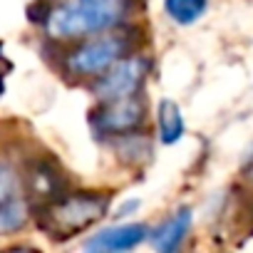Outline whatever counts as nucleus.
<instances>
[{"label": "nucleus", "instance_id": "obj_1", "mask_svg": "<svg viewBox=\"0 0 253 253\" xmlns=\"http://www.w3.org/2000/svg\"><path fill=\"white\" fill-rule=\"evenodd\" d=\"M126 10V0H65L45 15V30L55 40L99 35L117 28Z\"/></svg>", "mask_w": 253, "mask_h": 253}, {"label": "nucleus", "instance_id": "obj_2", "mask_svg": "<svg viewBox=\"0 0 253 253\" xmlns=\"http://www.w3.org/2000/svg\"><path fill=\"white\" fill-rule=\"evenodd\" d=\"M109 209V196L99 191H77L65 194L55 204L40 209L38 223L52 238H70L97 223Z\"/></svg>", "mask_w": 253, "mask_h": 253}, {"label": "nucleus", "instance_id": "obj_3", "mask_svg": "<svg viewBox=\"0 0 253 253\" xmlns=\"http://www.w3.org/2000/svg\"><path fill=\"white\" fill-rule=\"evenodd\" d=\"M129 52L124 35H107L99 33L92 40L77 45L67 55V72L77 77H99L104 70H109L117 60H122Z\"/></svg>", "mask_w": 253, "mask_h": 253}, {"label": "nucleus", "instance_id": "obj_4", "mask_svg": "<svg viewBox=\"0 0 253 253\" xmlns=\"http://www.w3.org/2000/svg\"><path fill=\"white\" fill-rule=\"evenodd\" d=\"M147 72H149V60L147 57H142V55L122 57L109 70H104L99 77H94L92 92L99 102L134 94L139 89V84L144 82Z\"/></svg>", "mask_w": 253, "mask_h": 253}, {"label": "nucleus", "instance_id": "obj_5", "mask_svg": "<svg viewBox=\"0 0 253 253\" xmlns=\"http://www.w3.org/2000/svg\"><path fill=\"white\" fill-rule=\"evenodd\" d=\"M30 204L33 201L28 196L25 179L5 159L0 169V228L3 233H15L28 223Z\"/></svg>", "mask_w": 253, "mask_h": 253}, {"label": "nucleus", "instance_id": "obj_6", "mask_svg": "<svg viewBox=\"0 0 253 253\" xmlns=\"http://www.w3.org/2000/svg\"><path fill=\"white\" fill-rule=\"evenodd\" d=\"M144 112H147L144 99L134 92V94L117 97V99H104L99 104V109H94L92 124L102 134L119 137V134H126V132H134L144 122Z\"/></svg>", "mask_w": 253, "mask_h": 253}, {"label": "nucleus", "instance_id": "obj_7", "mask_svg": "<svg viewBox=\"0 0 253 253\" xmlns=\"http://www.w3.org/2000/svg\"><path fill=\"white\" fill-rule=\"evenodd\" d=\"M25 189H28V196L33 201V206H50L55 204L57 199L65 196V186H67V176L62 174V169L47 159V157H38L33 159L28 167H25Z\"/></svg>", "mask_w": 253, "mask_h": 253}, {"label": "nucleus", "instance_id": "obj_8", "mask_svg": "<svg viewBox=\"0 0 253 253\" xmlns=\"http://www.w3.org/2000/svg\"><path fill=\"white\" fill-rule=\"evenodd\" d=\"M149 236H152V228L144 223H117L94 233L84 243V248L87 251H132Z\"/></svg>", "mask_w": 253, "mask_h": 253}, {"label": "nucleus", "instance_id": "obj_9", "mask_svg": "<svg viewBox=\"0 0 253 253\" xmlns=\"http://www.w3.org/2000/svg\"><path fill=\"white\" fill-rule=\"evenodd\" d=\"M191 223H194L191 209L181 206V209H176L169 218H164L157 228H152L149 241H152V246H154L157 251L171 253V251L181 248V243L186 241V236H189V231H191Z\"/></svg>", "mask_w": 253, "mask_h": 253}, {"label": "nucleus", "instance_id": "obj_10", "mask_svg": "<svg viewBox=\"0 0 253 253\" xmlns=\"http://www.w3.org/2000/svg\"><path fill=\"white\" fill-rule=\"evenodd\" d=\"M157 126L162 144H176L184 137V114L174 99H162L157 107Z\"/></svg>", "mask_w": 253, "mask_h": 253}, {"label": "nucleus", "instance_id": "obj_11", "mask_svg": "<svg viewBox=\"0 0 253 253\" xmlns=\"http://www.w3.org/2000/svg\"><path fill=\"white\" fill-rule=\"evenodd\" d=\"M117 157L126 164H144L149 157H152V144L147 137L137 134L134 132H126V134H119L117 137Z\"/></svg>", "mask_w": 253, "mask_h": 253}, {"label": "nucleus", "instance_id": "obj_12", "mask_svg": "<svg viewBox=\"0 0 253 253\" xmlns=\"http://www.w3.org/2000/svg\"><path fill=\"white\" fill-rule=\"evenodd\" d=\"M209 8V0H164V10L176 25H194Z\"/></svg>", "mask_w": 253, "mask_h": 253}, {"label": "nucleus", "instance_id": "obj_13", "mask_svg": "<svg viewBox=\"0 0 253 253\" xmlns=\"http://www.w3.org/2000/svg\"><path fill=\"white\" fill-rule=\"evenodd\" d=\"M134 209H139V201H126V204L119 206V216H129Z\"/></svg>", "mask_w": 253, "mask_h": 253}]
</instances>
